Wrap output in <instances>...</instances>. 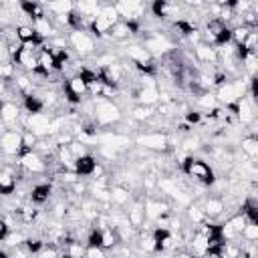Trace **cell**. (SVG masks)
Segmentation results:
<instances>
[{
	"label": "cell",
	"mask_w": 258,
	"mask_h": 258,
	"mask_svg": "<svg viewBox=\"0 0 258 258\" xmlns=\"http://www.w3.org/2000/svg\"><path fill=\"white\" fill-rule=\"evenodd\" d=\"M85 258H107V256H105L103 248H87Z\"/></svg>",
	"instance_id": "cell-37"
},
{
	"label": "cell",
	"mask_w": 258,
	"mask_h": 258,
	"mask_svg": "<svg viewBox=\"0 0 258 258\" xmlns=\"http://www.w3.org/2000/svg\"><path fill=\"white\" fill-rule=\"evenodd\" d=\"M119 242H121V240H119V236H117V232H115L113 228L101 230V248H103V250H113Z\"/></svg>",
	"instance_id": "cell-27"
},
{
	"label": "cell",
	"mask_w": 258,
	"mask_h": 258,
	"mask_svg": "<svg viewBox=\"0 0 258 258\" xmlns=\"http://www.w3.org/2000/svg\"><path fill=\"white\" fill-rule=\"evenodd\" d=\"M50 117L44 113H30L26 115V123H24V131L34 133L38 139H44L52 133V125H50Z\"/></svg>",
	"instance_id": "cell-4"
},
{
	"label": "cell",
	"mask_w": 258,
	"mask_h": 258,
	"mask_svg": "<svg viewBox=\"0 0 258 258\" xmlns=\"http://www.w3.org/2000/svg\"><path fill=\"white\" fill-rule=\"evenodd\" d=\"M151 12L155 18H171L175 14H179V6L177 4H171V2H163V0H157L151 4Z\"/></svg>",
	"instance_id": "cell-21"
},
{
	"label": "cell",
	"mask_w": 258,
	"mask_h": 258,
	"mask_svg": "<svg viewBox=\"0 0 258 258\" xmlns=\"http://www.w3.org/2000/svg\"><path fill=\"white\" fill-rule=\"evenodd\" d=\"M36 143H38V137H36L34 133L22 131V151H20V153H24V151H34Z\"/></svg>",
	"instance_id": "cell-33"
},
{
	"label": "cell",
	"mask_w": 258,
	"mask_h": 258,
	"mask_svg": "<svg viewBox=\"0 0 258 258\" xmlns=\"http://www.w3.org/2000/svg\"><path fill=\"white\" fill-rule=\"evenodd\" d=\"M62 91H64V99L69 101V103H73V105H77V103H81L83 101V97L85 95H89V87H87V81L81 77V75H73L71 79H67V83H64V87H62Z\"/></svg>",
	"instance_id": "cell-6"
},
{
	"label": "cell",
	"mask_w": 258,
	"mask_h": 258,
	"mask_svg": "<svg viewBox=\"0 0 258 258\" xmlns=\"http://www.w3.org/2000/svg\"><path fill=\"white\" fill-rule=\"evenodd\" d=\"M14 214L18 216V220H20L22 224H32V222L36 220V216H38V210H36L32 204H22V206L16 208Z\"/></svg>",
	"instance_id": "cell-26"
},
{
	"label": "cell",
	"mask_w": 258,
	"mask_h": 258,
	"mask_svg": "<svg viewBox=\"0 0 258 258\" xmlns=\"http://www.w3.org/2000/svg\"><path fill=\"white\" fill-rule=\"evenodd\" d=\"M32 28H34V32H36V36L40 38V40H44V38H50L52 34H54V26H52V22H50V18L46 16V12L42 14V16H38V18H34L32 20Z\"/></svg>",
	"instance_id": "cell-19"
},
{
	"label": "cell",
	"mask_w": 258,
	"mask_h": 258,
	"mask_svg": "<svg viewBox=\"0 0 258 258\" xmlns=\"http://www.w3.org/2000/svg\"><path fill=\"white\" fill-rule=\"evenodd\" d=\"M16 191V173L6 165L0 169V196H12Z\"/></svg>",
	"instance_id": "cell-18"
},
{
	"label": "cell",
	"mask_w": 258,
	"mask_h": 258,
	"mask_svg": "<svg viewBox=\"0 0 258 258\" xmlns=\"http://www.w3.org/2000/svg\"><path fill=\"white\" fill-rule=\"evenodd\" d=\"M202 210H204V214H206V216H208V220H210V218H218V216L226 210V206H224V200H222V198L210 196V198H206V200H204Z\"/></svg>",
	"instance_id": "cell-23"
},
{
	"label": "cell",
	"mask_w": 258,
	"mask_h": 258,
	"mask_svg": "<svg viewBox=\"0 0 258 258\" xmlns=\"http://www.w3.org/2000/svg\"><path fill=\"white\" fill-rule=\"evenodd\" d=\"M194 52H196V58L204 64H218V50L206 42H198L194 46Z\"/></svg>",
	"instance_id": "cell-17"
},
{
	"label": "cell",
	"mask_w": 258,
	"mask_h": 258,
	"mask_svg": "<svg viewBox=\"0 0 258 258\" xmlns=\"http://www.w3.org/2000/svg\"><path fill=\"white\" fill-rule=\"evenodd\" d=\"M135 143L141 145L143 149H151V151H167L169 149V137L165 133H157V131L141 133L135 139Z\"/></svg>",
	"instance_id": "cell-8"
},
{
	"label": "cell",
	"mask_w": 258,
	"mask_h": 258,
	"mask_svg": "<svg viewBox=\"0 0 258 258\" xmlns=\"http://www.w3.org/2000/svg\"><path fill=\"white\" fill-rule=\"evenodd\" d=\"M50 194H52L50 183H36V185H32V189H30V202H34V204H44V202H48Z\"/></svg>",
	"instance_id": "cell-25"
},
{
	"label": "cell",
	"mask_w": 258,
	"mask_h": 258,
	"mask_svg": "<svg viewBox=\"0 0 258 258\" xmlns=\"http://www.w3.org/2000/svg\"><path fill=\"white\" fill-rule=\"evenodd\" d=\"M20 107L14 103V101H0V123L4 127L16 123L20 119Z\"/></svg>",
	"instance_id": "cell-15"
},
{
	"label": "cell",
	"mask_w": 258,
	"mask_h": 258,
	"mask_svg": "<svg viewBox=\"0 0 258 258\" xmlns=\"http://www.w3.org/2000/svg\"><path fill=\"white\" fill-rule=\"evenodd\" d=\"M240 238H244L246 242H256V240H258V224H254V222H246V226H244Z\"/></svg>",
	"instance_id": "cell-32"
},
{
	"label": "cell",
	"mask_w": 258,
	"mask_h": 258,
	"mask_svg": "<svg viewBox=\"0 0 258 258\" xmlns=\"http://www.w3.org/2000/svg\"><path fill=\"white\" fill-rule=\"evenodd\" d=\"M36 258H60V252L52 244H44V248L36 254Z\"/></svg>",
	"instance_id": "cell-36"
},
{
	"label": "cell",
	"mask_w": 258,
	"mask_h": 258,
	"mask_svg": "<svg viewBox=\"0 0 258 258\" xmlns=\"http://www.w3.org/2000/svg\"><path fill=\"white\" fill-rule=\"evenodd\" d=\"M133 95H135L133 99H137L139 105H143V107H151V105H155L159 101V89H157V85H141Z\"/></svg>",
	"instance_id": "cell-13"
},
{
	"label": "cell",
	"mask_w": 258,
	"mask_h": 258,
	"mask_svg": "<svg viewBox=\"0 0 258 258\" xmlns=\"http://www.w3.org/2000/svg\"><path fill=\"white\" fill-rule=\"evenodd\" d=\"M20 151H22V131L6 127L0 133V153L6 157H18Z\"/></svg>",
	"instance_id": "cell-3"
},
{
	"label": "cell",
	"mask_w": 258,
	"mask_h": 258,
	"mask_svg": "<svg viewBox=\"0 0 258 258\" xmlns=\"http://www.w3.org/2000/svg\"><path fill=\"white\" fill-rule=\"evenodd\" d=\"M153 115H155V113H153V109H151V107H143V105H139V107H135V109L131 111V117H133L135 121H139V123L149 121Z\"/></svg>",
	"instance_id": "cell-31"
},
{
	"label": "cell",
	"mask_w": 258,
	"mask_h": 258,
	"mask_svg": "<svg viewBox=\"0 0 258 258\" xmlns=\"http://www.w3.org/2000/svg\"><path fill=\"white\" fill-rule=\"evenodd\" d=\"M187 222H189L191 226H200V224L208 222V216L204 214L202 206H196V204H191V206L187 208Z\"/></svg>",
	"instance_id": "cell-29"
},
{
	"label": "cell",
	"mask_w": 258,
	"mask_h": 258,
	"mask_svg": "<svg viewBox=\"0 0 258 258\" xmlns=\"http://www.w3.org/2000/svg\"><path fill=\"white\" fill-rule=\"evenodd\" d=\"M240 149H242V155H244L246 159L254 161V159L258 157V139H256V135H246V137H242Z\"/></svg>",
	"instance_id": "cell-24"
},
{
	"label": "cell",
	"mask_w": 258,
	"mask_h": 258,
	"mask_svg": "<svg viewBox=\"0 0 258 258\" xmlns=\"http://www.w3.org/2000/svg\"><path fill=\"white\" fill-rule=\"evenodd\" d=\"M125 218H127V222H129V226L133 230H141L143 224H145V208H143V202L141 200H135L131 204V208L127 210Z\"/></svg>",
	"instance_id": "cell-14"
},
{
	"label": "cell",
	"mask_w": 258,
	"mask_h": 258,
	"mask_svg": "<svg viewBox=\"0 0 258 258\" xmlns=\"http://www.w3.org/2000/svg\"><path fill=\"white\" fill-rule=\"evenodd\" d=\"M0 258H12V256H10V252H8V250L0 248Z\"/></svg>",
	"instance_id": "cell-39"
},
{
	"label": "cell",
	"mask_w": 258,
	"mask_h": 258,
	"mask_svg": "<svg viewBox=\"0 0 258 258\" xmlns=\"http://www.w3.org/2000/svg\"><path fill=\"white\" fill-rule=\"evenodd\" d=\"M16 163H18V167H20L24 173H32V175L44 173V171L48 169L46 159H44L42 155H38L36 151H24V153H20Z\"/></svg>",
	"instance_id": "cell-5"
},
{
	"label": "cell",
	"mask_w": 258,
	"mask_h": 258,
	"mask_svg": "<svg viewBox=\"0 0 258 258\" xmlns=\"http://www.w3.org/2000/svg\"><path fill=\"white\" fill-rule=\"evenodd\" d=\"M228 109H230V111L236 115V119H238L240 123H244V125H248V123H252V121L256 119V105H254V101L248 99V97L238 99L234 105H228Z\"/></svg>",
	"instance_id": "cell-9"
},
{
	"label": "cell",
	"mask_w": 258,
	"mask_h": 258,
	"mask_svg": "<svg viewBox=\"0 0 258 258\" xmlns=\"http://www.w3.org/2000/svg\"><path fill=\"white\" fill-rule=\"evenodd\" d=\"M137 30H139V26H137L135 22L119 20V22H115V24L111 26V30H109L107 36H111L113 40H125V38H129L131 34H135Z\"/></svg>",
	"instance_id": "cell-16"
},
{
	"label": "cell",
	"mask_w": 258,
	"mask_h": 258,
	"mask_svg": "<svg viewBox=\"0 0 258 258\" xmlns=\"http://www.w3.org/2000/svg\"><path fill=\"white\" fill-rule=\"evenodd\" d=\"M95 103V109H93V115H95V123L97 125H113V123H119L123 113H121V107L109 99H103V97H95L93 99Z\"/></svg>",
	"instance_id": "cell-2"
},
{
	"label": "cell",
	"mask_w": 258,
	"mask_h": 258,
	"mask_svg": "<svg viewBox=\"0 0 258 258\" xmlns=\"http://www.w3.org/2000/svg\"><path fill=\"white\" fill-rule=\"evenodd\" d=\"M69 44L81 54V56H87L91 52H95V38L89 30H73L69 34Z\"/></svg>",
	"instance_id": "cell-7"
},
{
	"label": "cell",
	"mask_w": 258,
	"mask_h": 258,
	"mask_svg": "<svg viewBox=\"0 0 258 258\" xmlns=\"http://www.w3.org/2000/svg\"><path fill=\"white\" fill-rule=\"evenodd\" d=\"M196 103H198V107H200V109H206V111H212V109H216V107H218V101H216V97H214V93H212V91L200 93V97L196 99Z\"/></svg>",
	"instance_id": "cell-30"
},
{
	"label": "cell",
	"mask_w": 258,
	"mask_h": 258,
	"mask_svg": "<svg viewBox=\"0 0 258 258\" xmlns=\"http://www.w3.org/2000/svg\"><path fill=\"white\" fill-rule=\"evenodd\" d=\"M97 159L93 157V155H83V157H79V159H75V173L81 177H89V175H93V171H95V167H97Z\"/></svg>",
	"instance_id": "cell-20"
},
{
	"label": "cell",
	"mask_w": 258,
	"mask_h": 258,
	"mask_svg": "<svg viewBox=\"0 0 258 258\" xmlns=\"http://www.w3.org/2000/svg\"><path fill=\"white\" fill-rule=\"evenodd\" d=\"M24 109H26L28 115H30V113H42L44 103H42V99H40L36 93H32V95H26V97H24Z\"/></svg>",
	"instance_id": "cell-28"
},
{
	"label": "cell",
	"mask_w": 258,
	"mask_h": 258,
	"mask_svg": "<svg viewBox=\"0 0 258 258\" xmlns=\"http://www.w3.org/2000/svg\"><path fill=\"white\" fill-rule=\"evenodd\" d=\"M4 242H6L8 246H22V244L26 242V236H24V234H20V232H14V230H10Z\"/></svg>",
	"instance_id": "cell-34"
},
{
	"label": "cell",
	"mask_w": 258,
	"mask_h": 258,
	"mask_svg": "<svg viewBox=\"0 0 258 258\" xmlns=\"http://www.w3.org/2000/svg\"><path fill=\"white\" fill-rule=\"evenodd\" d=\"M69 149H71V155L75 157V159H79V157H83V155H87V147H85V143L83 141H73L71 145H69Z\"/></svg>",
	"instance_id": "cell-35"
},
{
	"label": "cell",
	"mask_w": 258,
	"mask_h": 258,
	"mask_svg": "<svg viewBox=\"0 0 258 258\" xmlns=\"http://www.w3.org/2000/svg\"><path fill=\"white\" fill-rule=\"evenodd\" d=\"M8 232H10V228H8V226H6V222L0 218V242H4V240H6Z\"/></svg>",
	"instance_id": "cell-38"
},
{
	"label": "cell",
	"mask_w": 258,
	"mask_h": 258,
	"mask_svg": "<svg viewBox=\"0 0 258 258\" xmlns=\"http://www.w3.org/2000/svg\"><path fill=\"white\" fill-rule=\"evenodd\" d=\"M143 48H145L151 56H157V54L165 56L167 52L173 50V44H171V40H169L167 36H163V34H151V36H147V38L143 40Z\"/></svg>",
	"instance_id": "cell-10"
},
{
	"label": "cell",
	"mask_w": 258,
	"mask_h": 258,
	"mask_svg": "<svg viewBox=\"0 0 258 258\" xmlns=\"http://www.w3.org/2000/svg\"><path fill=\"white\" fill-rule=\"evenodd\" d=\"M185 250L191 254V258H206L210 254V240L194 230V236L185 242Z\"/></svg>",
	"instance_id": "cell-11"
},
{
	"label": "cell",
	"mask_w": 258,
	"mask_h": 258,
	"mask_svg": "<svg viewBox=\"0 0 258 258\" xmlns=\"http://www.w3.org/2000/svg\"><path fill=\"white\" fill-rule=\"evenodd\" d=\"M12 62L14 67H22L24 71H36L38 67V58H36V50H30L26 46H20V50L12 56Z\"/></svg>",
	"instance_id": "cell-12"
},
{
	"label": "cell",
	"mask_w": 258,
	"mask_h": 258,
	"mask_svg": "<svg viewBox=\"0 0 258 258\" xmlns=\"http://www.w3.org/2000/svg\"><path fill=\"white\" fill-rule=\"evenodd\" d=\"M181 169L187 177H191L194 181L202 183V185H212L216 181V175H214V169L210 163H206L204 159L200 157H185L181 161Z\"/></svg>",
	"instance_id": "cell-1"
},
{
	"label": "cell",
	"mask_w": 258,
	"mask_h": 258,
	"mask_svg": "<svg viewBox=\"0 0 258 258\" xmlns=\"http://www.w3.org/2000/svg\"><path fill=\"white\" fill-rule=\"evenodd\" d=\"M109 202H111V206L123 208V206H127L131 202V191L127 187H123V185H113L109 189Z\"/></svg>",
	"instance_id": "cell-22"
}]
</instances>
